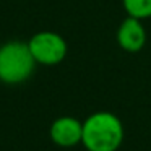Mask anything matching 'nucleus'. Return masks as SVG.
Returning <instances> with one entry per match:
<instances>
[{"mask_svg":"<svg viewBox=\"0 0 151 151\" xmlns=\"http://www.w3.org/2000/svg\"><path fill=\"white\" fill-rule=\"evenodd\" d=\"M31 54L36 63L57 65L67 55V42L60 34L54 31H39L28 41Z\"/></svg>","mask_w":151,"mask_h":151,"instance_id":"nucleus-3","label":"nucleus"},{"mask_svg":"<svg viewBox=\"0 0 151 151\" xmlns=\"http://www.w3.org/2000/svg\"><path fill=\"white\" fill-rule=\"evenodd\" d=\"M49 135L50 140L60 148L76 146L78 143H81L83 138V122L70 115L59 117L52 122Z\"/></svg>","mask_w":151,"mask_h":151,"instance_id":"nucleus-4","label":"nucleus"},{"mask_svg":"<svg viewBox=\"0 0 151 151\" xmlns=\"http://www.w3.org/2000/svg\"><path fill=\"white\" fill-rule=\"evenodd\" d=\"M36 60L28 42L10 41L0 46V81L5 85H20L34 73Z\"/></svg>","mask_w":151,"mask_h":151,"instance_id":"nucleus-2","label":"nucleus"},{"mask_svg":"<svg viewBox=\"0 0 151 151\" xmlns=\"http://www.w3.org/2000/svg\"><path fill=\"white\" fill-rule=\"evenodd\" d=\"M124 8L128 17L145 20L151 17V0H124Z\"/></svg>","mask_w":151,"mask_h":151,"instance_id":"nucleus-6","label":"nucleus"},{"mask_svg":"<svg viewBox=\"0 0 151 151\" xmlns=\"http://www.w3.org/2000/svg\"><path fill=\"white\" fill-rule=\"evenodd\" d=\"M124 137V124L112 112H94L83 122L81 145L86 151H117Z\"/></svg>","mask_w":151,"mask_h":151,"instance_id":"nucleus-1","label":"nucleus"},{"mask_svg":"<svg viewBox=\"0 0 151 151\" xmlns=\"http://www.w3.org/2000/svg\"><path fill=\"white\" fill-rule=\"evenodd\" d=\"M117 42L127 52H138L146 42V33L141 24V20L133 17L125 18L117 29Z\"/></svg>","mask_w":151,"mask_h":151,"instance_id":"nucleus-5","label":"nucleus"}]
</instances>
